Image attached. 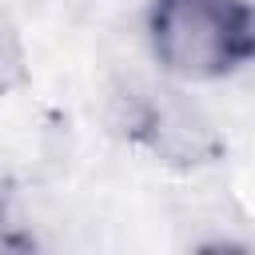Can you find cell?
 <instances>
[{"mask_svg":"<svg viewBox=\"0 0 255 255\" xmlns=\"http://www.w3.org/2000/svg\"><path fill=\"white\" fill-rule=\"evenodd\" d=\"M147 36L159 68L187 84L223 80L255 52L247 0H155Z\"/></svg>","mask_w":255,"mask_h":255,"instance_id":"6da1fadb","label":"cell"}]
</instances>
